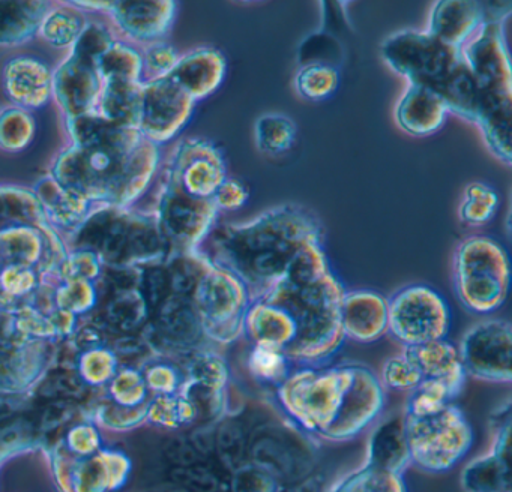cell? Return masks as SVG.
<instances>
[{"instance_id":"7402d4cb","label":"cell","mask_w":512,"mask_h":492,"mask_svg":"<svg viewBox=\"0 0 512 492\" xmlns=\"http://www.w3.org/2000/svg\"><path fill=\"white\" fill-rule=\"evenodd\" d=\"M325 492H407L404 474L364 464L332 483Z\"/></svg>"},{"instance_id":"d6986e66","label":"cell","mask_w":512,"mask_h":492,"mask_svg":"<svg viewBox=\"0 0 512 492\" xmlns=\"http://www.w3.org/2000/svg\"><path fill=\"white\" fill-rule=\"evenodd\" d=\"M298 330L292 315L274 303L265 300L250 302L244 321V336L253 345L286 351L295 342Z\"/></svg>"},{"instance_id":"8fae6325","label":"cell","mask_w":512,"mask_h":492,"mask_svg":"<svg viewBox=\"0 0 512 492\" xmlns=\"http://www.w3.org/2000/svg\"><path fill=\"white\" fill-rule=\"evenodd\" d=\"M490 450L467 462L461 471L460 483L464 492H511V405L491 417Z\"/></svg>"},{"instance_id":"484cf974","label":"cell","mask_w":512,"mask_h":492,"mask_svg":"<svg viewBox=\"0 0 512 492\" xmlns=\"http://www.w3.org/2000/svg\"><path fill=\"white\" fill-rule=\"evenodd\" d=\"M455 398L457 395L448 384L424 378L418 387L409 393L404 414L416 417L428 416L452 404Z\"/></svg>"},{"instance_id":"44dd1931","label":"cell","mask_w":512,"mask_h":492,"mask_svg":"<svg viewBox=\"0 0 512 492\" xmlns=\"http://www.w3.org/2000/svg\"><path fill=\"white\" fill-rule=\"evenodd\" d=\"M365 462L382 470L404 474L410 465V455L403 414L377 423L368 438Z\"/></svg>"},{"instance_id":"8992f818","label":"cell","mask_w":512,"mask_h":492,"mask_svg":"<svg viewBox=\"0 0 512 492\" xmlns=\"http://www.w3.org/2000/svg\"><path fill=\"white\" fill-rule=\"evenodd\" d=\"M452 285L470 314L499 311L511 287V263L502 243L487 234L464 237L452 255Z\"/></svg>"},{"instance_id":"7c38bea8","label":"cell","mask_w":512,"mask_h":492,"mask_svg":"<svg viewBox=\"0 0 512 492\" xmlns=\"http://www.w3.org/2000/svg\"><path fill=\"white\" fill-rule=\"evenodd\" d=\"M163 215L170 239L185 252H193L208 239L220 212L212 198L193 197L172 179L164 200Z\"/></svg>"},{"instance_id":"30bf717a","label":"cell","mask_w":512,"mask_h":492,"mask_svg":"<svg viewBox=\"0 0 512 492\" xmlns=\"http://www.w3.org/2000/svg\"><path fill=\"white\" fill-rule=\"evenodd\" d=\"M464 372L493 384L512 381V327L503 318H482L469 327L457 345Z\"/></svg>"},{"instance_id":"f546056e","label":"cell","mask_w":512,"mask_h":492,"mask_svg":"<svg viewBox=\"0 0 512 492\" xmlns=\"http://www.w3.org/2000/svg\"><path fill=\"white\" fill-rule=\"evenodd\" d=\"M80 29H82V20L79 15L65 11L50 15L49 20L44 24L43 32L47 41L56 45H67L77 38Z\"/></svg>"},{"instance_id":"e0dca14e","label":"cell","mask_w":512,"mask_h":492,"mask_svg":"<svg viewBox=\"0 0 512 492\" xmlns=\"http://www.w3.org/2000/svg\"><path fill=\"white\" fill-rule=\"evenodd\" d=\"M227 74V59L215 47H200L179 57L169 75L194 101L208 98L220 89Z\"/></svg>"},{"instance_id":"9c48e42d","label":"cell","mask_w":512,"mask_h":492,"mask_svg":"<svg viewBox=\"0 0 512 492\" xmlns=\"http://www.w3.org/2000/svg\"><path fill=\"white\" fill-rule=\"evenodd\" d=\"M388 333L403 347L446 339L451 327L448 300L427 284H409L388 297Z\"/></svg>"},{"instance_id":"5bb4252c","label":"cell","mask_w":512,"mask_h":492,"mask_svg":"<svg viewBox=\"0 0 512 492\" xmlns=\"http://www.w3.org/2000/svg\"><path fill=\"white\" fill-rule=\"evenodd\" d=\"M344 338L358 344H373L388 335V297L370 288L346 290L341 300Z\"/></svg>"},{"instance_id":"cb8c5ba5","label":"cell","mask_w":512,"mask_h":492,"mask_svg":"<svg viewBox=\"0 0 512 492\" xmlns=\"http://www.w3.org/2000/svg\"><path fill=\"white\" fill-rule=\"evenodd\" d=\"M499 206V192L490 183L475 180L464 188L458 218L469 227H482L493 221Z\"/></svg>"},{"instance_id":"277c9868","label":"cell","mask_w":512,"mask_h":492,"mask_svg":"<svg viewBox=\"0 0 512 492\" xmlns=\"http://www.w3.org/2000/svg\"><path fill=\"white\" fill-rule=\"evenodd\" d=\"M487 18L464 45L461 54L478 89L475 125L485 144L505 165H511L512 69L506 23L511 12L497 14L485 5Z\"/></svg>"},{"instance_id":"ffe728a7","label":"cell","mask_w":512,"mask_h":492,"mask_svg":"<svg viewBox=\"0 0 512 492\" xmlns=\"http://www.w3.org/2000/svg\"><path fill=\"white\" fill-rule=\"evenodd\" d=\"M403 353L421 372L422 380L428 378L443 381L454 390L455 395H460L467 375L457 345L448 339H439L427 344L404 347Z\"/></svg>"},{"instance_id":"d6a6232c","label":"cell","mask_w":512,"mask_h":492,"mask_svg":"<svg viewBox=\"0 0 512 492\" xmlns=\"http://www.w3.org/2000/svg\"><path fill=\"white\" fill-rule=\"evenodd\" d=\"M98 444L100 441H98L97 434L85 426L74 429L70 434L71 450L79 455H91L98 449Z\"/></svg>"},{"instance_id":"7a4b0ae2","label":"cell","mask_w":512,"mask_h":492,"mask_svg":"<svg viewBox=\"0 0 512 492\" xmlns=\"http://www.w3.org/2000/svg\"><path fill=\"white\" fill-rule=\"evenodd\" d=\"M206 240L209 252L203 254L238 276L254 302L286 276L308 243L325 240V230L307 207L287 203L250 221L215 225Z\"/></svg>"},{"instance_id":"9a60e30c","label":"cell","mask_w":512,"mask_h":492,"mask_svg":"<svg viewBox=\"0 0 512 492\" xmlns=\"http://www.w3.org/2000/svg\"><path fill=\"white\" fill-rule=\"evenodd\" d=\"M194 105L196 101L172 78H160L146 99L149 131L158 140H170L190 122Z\"/></svg>"},{"instance_id":"d4e9b609","label":"cell","mask_w":512,"mask_h":492,"mask_svg":"<svg viewBox=\"0 0 512 492\" xmlns=\"http://www.w3.org/2000/svg\"><path fill=\"white\" fill-rule=\"evenodd\" d=\"M340 86V71L329 62H308L295 77L296 92L311 102H322L334 96Z\"/></svg>"},{"instance_id":"52a82bcc","label":"cell","mask_w":512,"mask_h":492,"mask_svg":"<svg viewBox=\"0 0 512 492\" xmlns=\"http://www.w3.org/2000/svg\"><path fill=\"white\" fill-rule=\"evenodd\" d=\"M403 416L410 465L425 473L452 470L472 449V425L454 402L428 416Z\"/></svg>"},{"instance_id":"4fadbf2b","label":"cell","mask_w":512,"mask_h":492,"mask_svg":"<svg viewBox=\"0 0 512 492\" xmlns=\"http://www.w3.org/2000/svg\"><path fill=\"white\" fill-rule=\"evenodd\" d=\"M226 177V158L220 147L212 141L190 138L179 146L172 179L187 194L197 198H212Z\"/></svg>"},{"instance_id":"3957f363","label":"cell","mask_w":512,"mask_h":492,"mask_svg":"<svg viewBox=\"0 0 512 492\" xmlns=\"http://www.w3.org/2000/svg\"><path fill=\"white\" fill-rule=\"evenodd\" d=\"M344 291L329 263L325 242H313L299 252L286 276L260 297L286 309L295 320L298 335L286 351L290 362L320 366L338 353L346 341L341 327Z\"/></svg>"},{"instance_id":"83f0119b","label":"cell","mask_w":512,"mask_h":492,"mask_svg":"<svg viewBox=\"0 0 512 492\" xmlns=\"http://www.w3.org/2000/svg\"><path fill=\"white\" fill-rule=\"evenodd\" d=\"M382 386L395 392L410 393L422 381L421 372L407 359L406 354L389 357L383 362L379 375Z\"/></svg>"},{"instance_id":"603a6c76","label":"cell","mask_w":512,"mask_h":492,"mask_svg":"<svg viewBox=\"0 0 512 492\" xmlns=\"http://www.w3.org/2000/svg\"><path fill=\"white\" fill-rule=\"evenodd\" d=\"M295 122L286 114L266 113L254 123V141L260 152L269 156L283 155L295 144Z\"/></svg>"},{"instance_id":"ac0fdd59","label":"cell","mask_w":512,"mask_h":492,"mask_svg":"<svg viewBox=\"0 0 512 492\" xmlns=\"http://www.w3.org/2000/svg\"><path fill=\"white\" fill-rule=\"evenodd\" d=\"M448 114V107L436 93L415 84H407L394 111L397 125L412 137L436 134Z\"/></svg>"},{"instance_id":"ba28073f","label":"cell","mask_w":512,"mask_h":492,"mask_svg":"<svg viewBox=\"0 0 512 492\" xmlns=\"http://www.w3.org/2000/svg\"><path fill=\"white\" fill-rule=\"evenodd\" d=\"M191 300L206 338L227 345L244 336L250 296L238 276L209 260Z\"/></svg>"},{"instance_id":"4dcf8cb0","label":"cell","mask_w":512,"mask_h":492,"mask_svg":"<svg viewBox=\"0 0 512 492\" xmlns=\"http://www.w3.org/2000/svg\"><path fill=\"white\" fill-rule=\"evenodd\" d=\"M250 200V191L241 180L227 176L218 186L217 191L212 195L215 207L218 212H236L242 209Z\"/></svg>"},{"instance_id":"2e32d148","label":"cell","mask_w":512,"mask_h":492,"mask_svg":"<svg viewBox=\"0 0 512 492\" xmlns=\"http://www.w3.org/2000/svg\"><path fill=\"white\" fill-rule=\"evenodd\" d=\"M487 18L485 5L473 0H442L431 8L427 29L448 47L463 50Z\"/></svg>"},{"instance_id":"1f68e13d","label":"cell","mask_w":512,"mask_h":492,"mask_svg":"<svg viewBox=\"0 0 512 492\" xmlns=\"http://www.w3.org/2000/svg\"><path fill=\"white\" fill-rule=\"evenodd\" d=\"M179 56L175 48L167 44H158L148 53L149 68L160 75V78L169 77L178 63Z\"/></svg>"},{"instance_id":"6da1fadb","label":"cell","mask_w":512,"mask_h":492,"mask_svg":"<svg viewBox=\"0 0 512 492\" xmlns=\"http://www.w3.org/2000/svg\"><path fill=\"white\" fill-rule=\"evenodd\" d=\"M275 387L281 410L296 428L329 443L358 437L386 404L379 375L362 363L298 366Z\"/></svg>"},{"instance_id":"836d02e7","label":"cell","mask_w":512,"mask_h":492,"mask_svg":"<svg viewBox=\"0 0 512 492\" xmlns=\"http://www.w3.org/2000/svg\"><path fill=\"white\" fill-rule=\"evenodd\" d=\"M176 381L178 380H176L175 372L170 368H166V366H160V368H155L151 372V383L160 387V389L167 390V392L175 389Z\"/></svg>"},{"instance_id":"f1b7e54d","label":"cell","mask_w":512,"mask_h":492,"mask_svg":"<svg viewBox=\"0 0 512 492\" xmlns=\"http://www.w3.org/2000/svg\"><path fill=\"white\" fill-rule=\"evenodd\" d=\"M10 80H8V86H10L11 92L13 95H16L17 98L23 99V101H32V99H37L40 101V98H44V95H41L38 90H35L34 87L31 86L32 83L34 86L40 87V89L46 90L47 86V75L46 71H44L43 66L38 65L35 62H22L16 63L13 65V68L10 69Z\"/></svg>"},{"instance_id":"5b68a950","label":"cell","mask_w":512,"mask_h":492,"mask_svg":"<svg viewBox=\"0 0 512 492\" xmlns=\"http://www.w3.org/2000/svg\"><path fill=\"white\" fill-rule=\"evenodd\" d=\"M380 54L407 84L431 90L445 102L449 114L475 123L478 89L461 50L448 47L425 30L404 29L383 41Z\"/></svg>"},{"instance_id":"4316f807","label":"cell","mask_w":512,"mask_h":492,"mask_svg":"<svg viewBox=\"0 0 512 492\" xmlns=\"http://www.w3.org/2000/svg\"><path fill=\"white\" fill-rule=\"evenodd\" d=\"M247 368L257 380L278 386L289 375L293 366L283 351L263 347V345H253L248 353Z\"/></svg>"}]
</instances>
